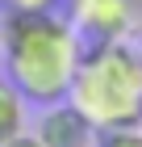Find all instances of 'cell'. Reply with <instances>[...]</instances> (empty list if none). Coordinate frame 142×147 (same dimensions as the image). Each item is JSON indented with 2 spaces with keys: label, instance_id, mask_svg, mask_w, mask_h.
<instances>
[{
  "label": "cell",
  "instance_id": "ba28073f",
  "mask_svg": "<svg viewBox=\"0 0 142 147\" xmlns=\"http://www.w3.org/2000/svg\"><path fill=\"white\" fill-rule=\"evenodd\" d=\"M0 147H42V143H38V135H25L21 130V135H13L9 143H0Z\"/></svg>",
  "mask_w": 142,
  "mask_h": 147
},
{
  "label": "cell",
  "instance_id": "8992f818",
  "mask_svg": "<svg viewBox=\"0 0 142 147\" xmlns=\"http://www.w3.org/2000/svg\"><path fill=\"white\" fill-rule=\"evenodd\" d=\"M96 147H142V126H117V130H96Z\"/></svg>",
  "mask_w": 142,
  "mask_h": 147
},
{
  "label": "cell",
  "instance_id": "3957f363",
  "mask_svg": "<svg viewBox=\"0 0 142 147\" xmlns=\"http://www.w3.org/2000/svg\"><path fill=\"white\" fill-rule=\"evenodd\" d=\"M67 21L79 34H92V42H117L134 30L130 0H67Z\"/></svg>",
  "mask_w": 142,
  "mask_h": 147
},
{
  "label": "cell",
  "instance_id": "7a4b0ae2",
  "mask_svg": "<svg viewBox=\"0 0 142 147\" xmlns=\"http://www.w3.org/2000/svg\"><path fill=\"white\" fill-rule=\"evenodd\" d=\"M67 101L96 130L142 126V55L125 38L84 46Z\"/></svg>",
  "mask_w": 142,
  "mask_h": 147
},
{
  "label": "cell",
  "instance_id": "5b68a950",
  "mask_svg": "<svg viewBox=\"0 0 142 147\" xmlns=\"http://www.w3.org/2000/svg\"><path fill=\"white\" fill-rule=\"evenodd\" d=\"M25 130V97L13 88L9 76H0V143Z\"/></svg>",
  "mask_w": 142,
  "mask_h": 147
},
{
  "label": "cell",
  "instance_id": "9c48e42d",
  "mask_svg": "<svg viewBox=\"0 0 142 147\" xmlns=\"http://www.w3.org/2000/svg\"><path fill=\"white\" fill-rule=\"evenodd\" d=\"M92 147H96V143H92Z\"/></svg>",
  "mask_w": 142,
  "mask_h": 147
},
{
  "label": "cell",
  "instance_id": "52a82bcc",
  "mask_svg": "<svg viewBox=\"0 0 142 147\" xmlns=\"http://www.w3.org/2000/svg\"><path fill=\"white\" fill-rule=\"evenodd\" d=\"M59 0H4V13H55Z\"/></svg>",
  "mask_w": 142,
  "mask_h": 147
},
{
  "label": "cell",
  "instance_id": "6da1fadb",
  "mask_svg": "<svg viewBox=\"0 0 142 147\" xmlns=\"http://www.w3.org/2000/svg\"><path fill=\"white\" fill-rule=\"evenodd\" d=\"M4 76L25 101H67L71 76L84 55V34L59 13H4L0 17Z\"/></svg>",
  "mask_w": 142,
  "mask_h": 147
},
{
  "label": "cell",
  "instance_id": "277c9868",
  "mask_svg": "<svg viewBox=\"0 0 142 147\" xmlns=\"http://www.w3.org/2000/svg\"><path fill=\"white\" fill-rule=\"evenodd\" d=\"M33 135H38L42 147H92L96 143V126L88 122L71 101H55V105H46V113L38 118Z\"/></svg>",
  "mask_w": 142,
  "mask_h": 147
}]
</instances>
